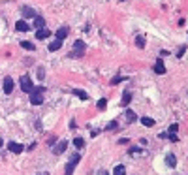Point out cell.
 Segmentation results:
<instances>
[{
    "mask_svg": "<svg viewBox=\"0 0 188 175\" xmlns=\"http://www.w3.org/2000/svg\"><path fill=\"white\" fill-rule=\"evenodd\" d=\"M51 36V30H47V28H38L36 32V38L38 40H45V38H49Z\"/></svg>",
    "mask_w": 188,
    "mask_h": 175,
    "instance_id": "12",
    "label": "cell"
},
{
    "mask_svg": "<svg viewBox=\"0 0 188 175\" xmlns=\"http://www.w3.org/2000/svg\"><path fill=\"white\" fill-rule=\"evenodd\" d=\"M98 175H109V173H107L105 169H100V171H98Z\"/></svg>",
    "mask_w": 188,
    "mask_h": 175,
    "instance_id": "34",
    "label": "cell"
},
{
    "mask_svg": "<svg viewBox=\"0 0 188 175\" xmlns=\"http://www.w3.org/2000/svg\"><path fill=\"white\" fill-rule=\"evenodd\" d=\"M79 160H81V155H79V153H75V155H74V158L68 162V166H66V171H64V175H72V173H74V169H75V166L79 164Z\"/></svg>",
    "mask_w": 188,
    "mask_h": 175,
    "instance_id": "3",
    "label": "cell"
},
{
    "mask_svg": "<svg viewBox=\"0 0 188 175\" xmlns=\"http://www.w3.org/2000/svg\"><path fill=\"white\" fill-rule=\"evenodd\" d=\"M152 70H154L156 76H164V73H166V66H164V60H162V59L156 60V64L152 66Z\"/></svg>",
    "mask_w": 188,
    "mask_h": 175,
    "instance_id": "7",
    "label": "cell"
},
{
    "mask_svg": "<svg viewBox=\"0 0 188 175\" xmlns=\"http://www.w3.org/2000/svg\"><path fill=\"white\" fill-rule=\"evenodd\" d=\"M158 138H160V139H164V138H168V132H160V134H158Z\"/></svg>",
    "mask_w": 188,
    "mask_h": 175,
    "instance_id": "32",
    "label": "cell"
},
{
    "mask_svg": "<svg viewBox=\"0 0 188 175\" xmlns=\"http://www.w3.org/2000/svg\"><path fill=\"white\" fill-rule=\"evenodd\" d=\"M85 42L83 40H75V43H74V51L70 53V57L72 59H81L83 55H85Z\"/></svg>",
    "mask_w": 188,
    "mask_h": 175,
    "instance_id": "2",
    "label": "cell"
},
{
    "mask_svg": "<svg viewBox=\"0 0 188 175\" xmlns=\"http://www.w3.org/2000/svg\"><path fill=\"white\" fill-rule=\"evenodd\" d=\"M66 36H68V28L66 27H62V28L57 30V40H64Z\"/></svg>",
    "mask_w": 188,
    "mask_h": 175,
    "instance_id": "19",
    "label": "cell"
},
{
    "mask_svg": "<svg viewBox=\"0 0 188 175\" xmlns=\"http://www.w3.org/2000/svg\"><path fill=\"white\" fill-rule=\"evenodd\" d=\"M130 100H132V90H124V94H122V102H121V104L126 107V106L130 104Z\"/></svg>",
    "mask_w": 188,
    "mask_h": 175,
    "instance_id": "16",
    "label": "cell"
},
{
    "mask_svg": "<svg viewBox=\"0 0 188 175\" xmlns=\"http://www.w3.org/2000/svg\"><path fill=\"white\" fill-rule=\"evenodd\" d=\"M121 81H124V77H113L111 79V85H117V83H121Z\"/></svg>",
    "mask_w": 188,
    "mask_h": 175,
    "instance_id": "30",
    "label": "cell"
},
{
    "mask_svg": "<svg viewBox=\"0 0 188 175\" xmlns=\"http://www.w3.org/2000/svg\"><path fill=\"white\" fill-rule=\"evenodd\" d=\"M15 30H17V32H27V30H30V27H28V23H27L25 19H19V21L15 23Z\"/></svg>",
    "mask_w": 188,
    "mask_h": 175,
    "instance_id": "6",
    "label": "cell"
},
{
    "mask_svg": "<svg viewBox=\"0 0 188 175\" xmlns=\"http://www.w3.org/2000/svg\"><path fill=\"white\" fill-rule=\"evenodd\" d=\"M135 45H137L139 49H143V47H145V38H143V36H137V38H135Z\"/></svg>",
    "mask_w": 188,
    "mask_h": 175,
    "instance_id": "25",
    "label": "cell"
},
{
    "mask_svg": "<svg viewBox=\"0 0 188 175\" xmlns=\"http://www.w3.org/2000/svg\"><path fill=\"white\" fill-rule=\"evenodd\" d=\"M168 138H169V139H171V141H173V143H175V141H177V139H179V138H177V134H175V136H168Z\"/></svg>",
    "mask_w": 188,
    "mask_h": 175,
    "instance_id": "33",
    "label": "cell"
},
{
    "mask_svg": "<svg viewBox=\"0 0 188 175\" xmlns=\"http://www.w3.org/2000/svg\"><path fill=\"white\" fill-rule=\"evenodd\" d=\"M8 149H10L11 153H15V155H19V153L25 151V147H23L21 143H15V141H10V143H8Z\"/></svg>",
    "mask_w": 188,
    "mask_h": 175,
    "instance_id": "9",
    "label": "cell"
},
{
    "mask_svg": "<svg viewBox=\"0 0 188 175\" xmlns=\"http://www.w3.org/2000/svg\"><path fill=\"white\" fill-rule=\"evenodd\" d=\"M111 130H119V124H117V120H111L107 126H105V132H111Z\"/></svg>",
    "mask_w": 188,
    "mask_h": 175,
    "instance_id": "23",
    "label": "cell"
},
{
    "mask_svg": "<svg viewBox=\"0 0 188 175\" xmlns=\"http://www.w3.org/2000/svg\"><path fill=\"white\" fill-rule=\"evenodd\" d=\"M0 145H2V138H0Z\"/></svg>",
    "mask_w": 188,
    "mask_h": 175,
    "instance_id": "36",
    "label": "cell"
},
{
    "mask_svg": "<svg viewBox=\"0 0 188 175\" xmlns=\"http://www.w3.org/2000/svg\"><path fill=\"white\" fill-rule=\"evenodd\" d=\"M164 162H166L168 168H175V166H177V156H175L173 153H168L166 158H164Z\"/></svg>",
    "mask_w": 188,
    "mask_h": 175,
    "instance_id": "10",
    "label": "cell"
},
{
    "mask_svg": "<svg viewBox=\"0 0 188 175\" xmlns=\"http://www.w3.org/2000/svg\"><path fill=\"white\" fill-rule=\"evenodd\" d=\"M137 153H141V149H139V147H132L130 151H128V155H137Z\"/></svg>",
    "mask_w": 188,
    "mask_h": 175,
    "instance_id": "27",
    "label": "cell"
},
{
    "mask_svg": "<svg viewBox=\"0 0 188 175\" xmlns=\"http://www.w3.org/2000/svg\"><path fill=\"white\" fill-rule=\"evenodd\" d=\"M2 90H4V94H11V90H13V79H11L10 76H8V77H4Z\"/></svg>",
    "mask_w": 188,
    "mask_h": 175,
    "instance_id": "5",
    "label": "cell"
},
{
    "mask_svg": "<svg viewBox=\"0 0 188 175\" xmlns=\"http://www.w3.org/2000/svg\"><path fill=\"white\" fill-rule=\"evenodd\" d=\"M119 2H126V0H119Z\"/></svg>",
    "mask_w": 188,
    "mask_h": 175,
    "instance_id": "35",
    "label": "cell"
},
{
    "mask_svg": "<svg viewBox=\"0 0 188 175\" xmlns=\"http://www.w3.org/2000/svg\"><path fill=\"white\" fill-rule=\"evenodd\" d=\"M41 175H49V173H41Z\"/></svg>",
    "mask_w": 188,
    "mask_h": 175,
    "instance_id": "37",
    "label": "cell"
},
{
    "mask_svg": "<svg viewBox=\"0 0 188 175\" xmlns=\"http://www.w3.org/2000/svg\"><path fill=\"white\" fill-rule=\"evenodd\" d=\"M21 47L23 49H28V51H34V49H36V45L32 42H21Z\"/></svg>",
    "mask_w": 188,
    "mask_h": 175,
    "instance_id": "21",
    "label": "cell"
},
{
    "mask_svg": "<svg viewBox=\"0 0 188 175\" xmlns=\"http://www.w3.org/2000/svg\"><path fill=\"white\" fill-rule=\"evenodd\" d=\"M36 15H38V13H36L32 8H27V6L23 8V17H25V21H27V19H34Z\"/></svg>",
    "mask_w": 188,
    "mask_h": 175,
    "instance_id": "11",
    "label": "cell"
},
{
    "mask_svg": "<svg viewBox=\"0 0 188 175\" xmlns=\"http://www.w3.org/2000/svg\"><path fill=\"white\" fill-rule=\"evenodd\" d=\"M34 27H36V28H43V27H45V19H43L41 15H36V17H34Z\"/></svg>",
    "mask_w": 188,
    "mask_h": 175,
    "instance_id": "13",
    "label": "cell"
},
{
    "mask_svg": "<svg viewBox=\"0 0 188 175\" xmlns=\"http://www.w3.org/2000/svg\"><path fill=\"white\" fill-rule=\"evenodd\" d=\"M177 132H179V126H177V122H173L171 126L168 128V136H175Z\"/></svg>",
    "mask_w": 188,
    "mask_h": 175,
    "instance_id": "24",
    "label": "cell"
},
{
    "mask_svg": "<svg viewBox=\"0 0 188 175\" xmlns=\"http://www.w3.org/2000/svg\"><path fill=\"white\" fill-rule=\"evenodd\" d=\"M72 94H75L79 100H88V94H87L85 90H81V89H74V90H72Z\"/></svg>",
    "mask_w": 188,
    "mask_h": 175,
    "instance_id": "14",
    "label": "cell"
},
{
    "mask_svg": "<svg viewBox=\"0 0 188 175\" xmlns=\"http://www.w3.org/2000/svg\"><path fill=\"white\" fill-rule=\"evenodd\" d=\"M141 124H143V126H154V124H156V120L154 119H151V117H141Z\"/></svg>",
    "mask_w": 188,
    "mask_h": 175,
    "instance_id": "15",
    "label": "cell"
},
{
    "mask_svg": "<svg viewBox=\"0 0 188 175\" xmlns=\"http://www.w3.org/2000/svg\"><path fill=\"white\" fill-rule=\"evenodd\" d=\"M60 47H62V40H55L49 43V51H58Z\"/></svg>",
    "mask_w": 188,
    "mask_h": 175,
    "instance_id": "18",
    "label": "cell"
},
{
    "mask_svg": "<svg viewBox=\"0 0 188 175\" xmlns=\"http://www.w3.org/2000/svg\"><path fill=\"white\" fill-rule=\"evenodd\" d=\"M128 141H130V139H128V138H122V139H119V145H126V143H128Z\"/></svg>",
    "mask_w": 188,
    "mask_h": 175,
    "instance_id": "31",
    "label": "cell"
},
{
    "mask_svg": "<svg viewBox=\"0 0 188 175\" xmlns=\"http://www.w3.org/2000/svg\"><path fill=\"white\" fill-rule=\"evenodd\" d=\"M74 145H75L77 149H83V147H85V139H83V138H75V139H74Z\"/></svg>",
    "mask_w": 188,
    "mask_h": 175,
    "instance_id": "26",
    "label": "cell"
},
{
    "mask_svg": "<svg viewBox=\"0 0 188 175\" xmlns=\"http://www.w3.org/2000/svg\"><path fill=\"white\" fill-rule=\"evenodd\" d=\"M38 77H40V79H43V77H45V70H43L41 66L38 68Z\"/></svg>",
    "mask_w": 188,
    "mask_h": 175,
    "instance_id": "28",
    "label": "cell"
},
{
    "mask_svg": "<svg viewBox=\"0 0 188 175\" xmlns=\"http://www.w3.org/2000/svg\"><path fill=\"white\" fill-rule=\"evenodd\" d=\"M113 175H126V168H124L122 164L115 166V171H113Z\"/></svg>",
    "mask_w": 188,
    "mask_h": 175,
    "instance_id": "20",
    "label": "cell"
},
{
    "mask_svg": "<svg viewBox=\"0 0 188 175\" xmlns=\"http://www.w3.org/2000/svg\"><path fill=\"white\" fill-rule=\"evenodd\" d=\"M66 147H68V141L62 139V141H58V143L53 147V153H55V155H62V153L66 151Z\"/></svg>",
    "mask_w": 188,
    "mask_h": 175,
    "instance_id": "8",
    "label": "cell"
},
{
    "mask_svg": "<svg viewBox=\"0 0 188 175\" xmlns=\"http://www.w3.org/2000/svg\"><path fill=\"white\" fill-rule=\"evenodd\" d=\"M96 107L104 111V109L107 107V100H105V98H100V100H98V102H96Z\"/></svg>",
    "mask_w": 188,
    "mask_h": 175,
    "instance_id": "22",
    "label": "cell"
},
{
    "mask_svg": "<svg viewBox=\"0 0 188 175\" xmlns=\"http://www.w3.org/2000/svg\"><path fill=\"white\" fill-rule=\"evenodd\" d=\"M19 83H21V90H25V92H30V90L34 89V85H32V81H30L28 76H23Z\"/></svg>",
    "mask_w": 188,
    "mask_h": 175,
    "instance_id": "4",
    "label": "cell"
},
{
    "mask_svg": "<svg viewBox=\"0 0 188 175\" xmlns=\"http://www.w3.org/2000/svg\"><path fill=\"white\" fill-rule=\"evenodd\" d=\"M124 117L128 119V122H135V120H137V115H135V111H132V109H126Z\"/></svg>",
    "mask_w": 188,
    "mask_h": 175,
    "instance_id": "17",
    "label": "cell"
},
{
    "mask_svg": "<svg viewBox=\"0 0 188 175\" xmlns=\"http://www.w3.org/2000/svg\"><path fill=\"white\" fill-rule=\"evenodd\" d=\"M43 90L45 87H34L28 94H30V104L32 106H41L43 104Z\"/></svg>",
    "mask_w": 188,
    "mask_h": 175,
    "instance_id": "1",
    "label": "cell"
},
{
    "mask_svg": "<svg viewBox=\"0 0 188 175\" xmlns=\"http://www.w3.org/2000/svg\"><path fill=\"white\" fill-rule=\"evenodd\" d=\"M184 51H186V47H184V45H182V47H181V49H179V51H177V59H181V57H182V55H184Z\"/></svg>",
    "mask_w": 188,
    "mask_h": 175,
    "instance_id": "29",
    "label": "cell"
}]
</instances>
